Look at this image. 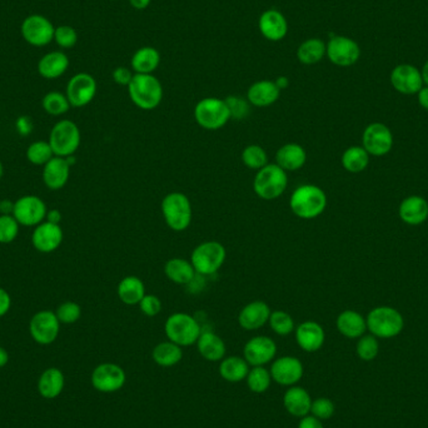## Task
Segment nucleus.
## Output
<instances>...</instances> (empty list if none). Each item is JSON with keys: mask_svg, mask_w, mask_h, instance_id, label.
<instances>
[{"mask_svg": "<svg viewBox=\"0 0 428 428\" xmlns=\"http://www.w3.org/2000/svg\"><path fill=\"white\" fill-rule=\"evenodd\" d=\"M327 207V196L314 184H303L291 194L289 208L301 220H314Z\"/></svg>", "mask_w": 428, "mask_h": 428, "instance_id": "1", "label": "nucleus"}, {"mask_svg": "<svg viewBox=\"0 0 428 428\" xmlns=\"http://www.w3.org/2000/svg\"><path fill=\"white\" fill-rule=\"evenodd\" d=\"M128 92L134 105L143 110L156 109L163 100L162 84L151 74H134Z\"/></svg>", "mask_w": 428, "mask_h": 428, "instance_id": "2", "label": "nucleus"}, {"mask_svg": "<svg viewBox=\"0 0 428 428\" xmlns=\"http://www.w3.org/2000/svg\"><path fill=\"white\" fill-rule=\"evenodd\" d=\"M161 209L166 223L174 232L187 230L193 220L192 203L188 197L181 192L168 193L163 198Z\"/></svg>", "mask_w": 428, "mask_h": 428, "instance_id": "3", "label": "nucleus"}, {"mask_svg": "<svg viewBox=\"0 0 428 428\" xmlns=\"http://www.w3.org/2000/svg\"><path fill=\"white\" fill-rule=\"evenodd\" d=\"M287 186V172L278 167L276 163H268L266 167L257 171L253 181L255 193L264 200L279 198L286 192Z\"/></svg>", "mask_w": 428, "mask_h": 428, "instance_id": "4", "label": "nucleus"}, {"mask_svg": "<svg viewBox=\"0 0 428 428\" xmlns=\"http://www.w3.org/2000/svg\"><path fill=\"white\" fill-rule=\"evenodd\" d=\"M225 258L227 251L222 243L217 240H207L194 248L191 263L196 273L202 276H212L223 267Z\"/></svg>", "mask_w": 428, "mask_h": 428, "instance_id": "5", "label": "nucleus"}, {"mask_svg": "<svg viewBox=\"0 0 428 428\" xmlns=\"http://www.w3.org/2000/svg\"><path fill=\"white\" fill-rule=\"evenodd\" d=\"M167 338L181 347H189L197 343L202 328L193 316L177 312L168 317L164 324Z\"/></svg>", "mask_w": 428, "mask_h": 428, "instance_id": "6", "label": "nucleus"}, {"mask_svg": "<svg viewBox=\"0 0 428 428\" xmlns=\"http://www.w3.org/2000/svg\"><path fill=\"white\" fill-rule=\"evenodd\" d=\"M194 119L199 127L207 131H218L230 122V109L225 100L220 98H204L194 108Z\"/></svg>", "mask_w": 428, "mask_h": 428, "instance_id": "7", "label": "nucleus"}, {"mask_svg": "<svg viewBox=\"0 0 428 428\" xmlns=\"http://www.w3.org/2000/svg\"><path fill=\"white\" fill-rule=\"evenodd\" d=\"M80 131L78 126L69 119L60 120L53 127L49 144L55 157H72L80 146Z\"/></svg>", "mask_w": 428, "mask_h": 428, "instance_id": "8", "label": "nucleus"}, {"mask_svg": "<svg viewBox=\"0 0 428 428\" xmlns=\"http://www.w3.org/2000/svg\"><path fill=\"white\" fill-rule=\"evenodd\" d=\"M365 323L372 333L381 338L395 337L403 328L402 316L390 307H378L371 311Z\"/></svg>", "mask_w": 428, "mask_h": 428, "instance_id": "9", "label": "nucleus"}, {"mask_svg": "<svg viewBox=\"0 0 428 428\" xmlns=\"http://www.w3.org/2000/svg\"><path fill=\"white\" fill-rule=\"evenodd\" d=\"M48 209L37 196H24L14 202L13 217L24 227H37L47 218Z\"/></svg>", "mask_w": 428, "mask_h": 428, "instance_id": "10", "label": "nucleus"}, {"mask_svg": "<svg viewBox=\"0 0 428 428\" xmlns=\"http://www.w3.org/2000/svg\"><path fill=\"white\" fill-rule=\"evenodd\" d=\"M60 331V322L55 312L41 311L33 316L29 323V332L33 340L39 345L47 346L57 340Z\"/></svg>", "mask_w": 428, "mask_h": 428, "instance_id": "11", "label": "nucleus"}, {"mask_svg": "<svg viewBox=\"0 0 428 428\" xmlns=\"http://www.w3.org/2000/svg\"><path fill=\"white\" fill-rule=\"evenodd\" d=\"M326 47L329 60L338 67H351L357 63L360 57V46L348 37L336 36L331 38Z\"/></svg>", "mask_w": 428, "mask_h": 428, "instance_id": "12", "label": "nucleus"}, {"mask_svg": "<svg viewBox=\"0 0 428 428\" xmlns=\"http://www.w3.org/2000/svg\"><path fill=\"white\" fill-rule=\"evenodd\" d=\"M55 28L46 16H28L21 24V36L26 43L34 47H44L54 41Z\"/></svg>", "mask_w": 428, "mask_h": 428, "instance_id": "13", "label": "nucleus"}, {"mask_svg": "<svg viewBox=\"0 0 428 428\" xmlns=\"http://www.w3.org/2000/svg\"><path fill=\"white\" fill-rule=\"evenodd\" d=\"M124 370L115 363H102L97 365L92 373V385L97 391L113 393L119 391L126 385Z\"/></svg>", "mask_w": 428, "mask_h": 428, "instance_id": "14", "label": "nucleus"}, {"mask_svg": "<svg viewBox=\"0 0 428 428\" xmlns=\"http://www.w3.org/2000/svg\"><path fill=\"white\" fill-rule=\"evenodd\" d=\"M97 95V82L88 73L75 74L67 85V98L72 107L82 108L95 100Z\"/></svg>", "mask_w": 428, "mask_h": 428, "instance_id": "15", "label": "nucleus"}, {"mask_svg": "<svg viewBox=\"0 0 428 428\" xmlns=\"http://www.w3.org/2000/svg\"><path fill=\"white\" fill-rule=\"evenodd\" d=\"M272 380L277 382L281 386H296L298 382L302 380L303 365L297 357L293 355H284L279 357L272 363L271 370Z\"/></svg>", "mask_w": 428, "mask_h": 428, "instance_id": "16", "label": "nucleus"}, {"mask_svg": "<svg viewBox=\"0 0 428 428\" xmlns=\"http://www.w3.org/2000/svg\"><path fill=\"white\" fill-rule=\"evenodd\" d=\"M277 355V345L267 336H256L247 342L243 348V357L252 367L266 365Z\"/></svg>", "mask_w": 428, "mask_h": 428, "instance_id": "17", "label": "nucleus"}, {"mask_svg": "<svg viewBox=\"0 0 428 428\" xmlns=\"http://www.w3.org/2000/svg\"><path fill=\"white\" fill-rule=\"evenodd\" d=\"M393 144L392 133L385 124L373 123L365 128L363 133V148L375 157L385 156L391 151Z\"/></svg>", "mask_w": 428, "mask_h": 428, "instance_id": "18", "label": "nucleus"}, {"mask_svg": "<svg viewBox=\"0 0 428 428\" xmlns=\"http://www.w3.org/2000/svg\"><path fill=\"white\" fill-rule=\"evenodd\" d=\"M63 238L62 227L47 220L36 227V230L33 232L32 243L37 251L42 253H52L60 247Z\"/></svg>", "mask_w": 428, "mask_h": 428, "instance_id": "19", "label": "nucleus"}, {"mask_svg": "<svg viewBox=\"0 0 428 428\" xmlns=\"http://www.w3.org/2000/svg\"><path fill=\"white\" fill-rule=\"evenodd\" d=\"M391 83L402 95H416L422 89V75L414 65L401 64L392 70Z\"/></svg>", "mask_w": 428, "mask_h": 428, "instance_id": "20", "label": "nucleus"}, {"mask_svg": "<svg viewBox=\"0 0 428 428\" xmlns=\"http://www.w3.org/2000/svg\"><path fill=\"white\" fill-rule=\"evenodd\" d=\"M271 314V309L266 302L253 301L240 309L238 314V323L246 331H256L268 323Z\"/></svg>", "mask_w": 428, "mask_h": 428, "instance_id": "21", "label": "nucleus"}, {"mask_svg": "<svg viewBox=\"0 0 428 428\" xmlns=\"http://www.w3.org/2000/svg\"><path fill=\"white\" fill-rule=\"evenodd\" d=\"M70 176V164L67 158L54 157L43 166V182L48 188L58 191L65 187Z\"/></svg>", "mask_w": 428, "mask_h": 428, "instance_id": "22", "label": "nucleus"}, {"mask_svg": "<svg viewBox=\"0 0 428 428\" xmlns=\"http://www.w3.org/2000/svg\"><path fill=\"white\" fill-rule=\"evenodd\" d=\"M296 341L306 352H316L323 346L326 340L323 328L314 321H306L296 327Z\"/></svg>", "mask_w": 428, "mask_h": 428, "instance_id": "23", "label": "nucleus"}, {"mask_svg": "<svg viewBox=\"0 0 428 428\" xmlns=\"http://www.w3.org/2000/svg\"><path fill=\"white\" fill-rule=\"evenodd\" d=\"M258 26L262 36L271 42H279L287 36V21L282 13L276 9L264 11L260 18Z\"/></svg>", "mask_w": 428, "mask_h": 428, "instance_id": "24", "label": "nucleus"}, {"mask_svg": "<svg viewBox=\"0 0 428 428\" xmlns=\"http://www.w3.org/2000/svg\"><path fill=\"white\" fill-rule=\"evenodd\" d=\"M307 162L306 149L298 143H287L276 153V164L286 172H296Z\"/></svg>", "mask_w": 428, "mask_h": 428, "instance_id": "25", "label": "nucleus"}, {"mask_svg": "<svg viewBox=\"0 0 428 428\" xmlns=\"http://www.w3.org/2000/svg\"><path fill=\"white\" fill-rule=\"evenodd\" d=\"M281 95V89L278 88L274 82L272 80H260L252 84L247 92V100L250 105L266 108L274 105Z\"/></svg>", "mask_w": 428, "mask_h": 428, "instance_id": "26", "label": "nucleus"}, {"mask_svg": "<svg viewBox=\"0 0 428 428\" xmlns=\"http://www.w3.org/2000/svg\"><path fill=\"white\" fill-rule=\"evenodd\" d=\"M283 405L289 414L302 418L311 412L312 398L309 392L302 387L292 386L288 388L283 396Z\"/></svg>", "mask_w": 428, "mask_h": 428, "instance_id": "27", "label": "nucleus"}, {"mask_svg": "<svg viewBox=\"0 0 428 428\" xmlns=\"http://www.w3.org/2000/svg\"><path fill=\"white\" fill-rule=\"evenodd\" d=\"M196 345L204 360H209V362H220L225 358V352H227L225 341L214 332H210V331L202 332Z\"/></svg>", "mask_w": 428, "mask_h": 428, "instance_id": "28", "label": "nucleus"}, {"mask_svg": "<svg viewBox=\"0 0 428 428\" xmlns=\"http://www.w3.org/2000/svg\"><path fill=\"white\" fill-rule=\"evenodd\" d=\"M400 217L407 225H421L428 218L427 200L418 196L408 197L400 205Z\"/></svg>", "mask_w": 428, "mask_h": 428, "instance_id": "29", "label": "nucleus"}, {"mask_svg": "<svg viewBox=\"0 0 428 428\" xmlns=\"http://www.w3.org/2000/svg\"><path fill=\"white\" fill-rule=\"evenodd\" d=\"M69 67V59L63 52H50L46 54L38 63V72L46 79L62 77Z\"/></svg>", "mask_w": 428, "mask_h": 428, "instance_id": "30", "label": "nucleus"}, {"mask_svg": "<svg viewBox=\"0 0 428 428\" xmlns=\"http://www.w3.org/2000/svg\"><path fill=\"white\" fill-rule=\"evenodd\" d=\"M64 385H65V378L63 372L59 368L53 367L43 372L38 382V391L44 398L53 400L57 398L63 392Z\"/></svg>", "mask_w": 428, "mask_h": 428, "instance_id": "31", "label": "nucleus"}, {"mask_svg": "<svg viewBox=\"0 0 428 428\" xmlns=\"http://www.w3.org/2000/svg\"><path fill=\"white\" fill-rule=\"evenodd\" d=\"M120 301L127 306L139 304L141 298L146 296V286L141 278L136 276H127L120 281L117 288Z\"/></svg>", "mask_w": 428, "mask_h": 428, "instance_id": "32", "label": "nucleus"}, {"mask_svg": "<svg viewBox=\"0 0 428 428\" xmlns=\"http://www.w3.org/2000/svg\"><path fill=\"white\" fill-rule=\"evenodd\" d=\"M250 365L245 360V357L238 355H230L225 357L220 360V375L225 381L230 383H238L246 380L247 375L250 372Z\"/></svg>", "mask_w": 428, "mask_h": 428, "instance_id": "33", "label": "nucleus"}, {"mask_svg": "<svg viewBox=\"0 0 428 428\" xmlns=\"http://www.w3.org/2000/svg\"><path fill=\"white\" fill-rule=\"evenodd\" d=\"M164 274L176 284H189L196 277V269L191 261L183 258H171L164 264Z\"/></svg>", "mask_w": 428, "mask_h": 428, "instance_id": "34", "label": "nucleus"}, {"mask_svg": "<svg viewBox=\"0 0 428 428\" xmlns=\"http://www.w3.org/2000/svg\"><path fill=\"white\" fill-rule=\"evenodd\" d=\"M183 347L176 345L172 341H164L158 343L151 352V358L161 367H173L183 358Z\"/></svg>", "mask_w": 428, "mask_h": 428, "instance_id": "35", "label": "nucleus"}, {"mask_svg": "<svg viewBox=\"0 0 428 428\" xmlns=\"http://www.w3.org/2000/svg\"><path fill=\"white\" fill-rule=\"evenodd\" d=\"M337 328L346 337L357 338L365 333L367 323L358 312L345 311L337 319Z\"/></svg>", "mask_w": 428, "mask_h": 428, "instance_id": "36", "label": "nucleus"}, {"mask_svg": "<svg viewBox=\"0 0 428 428\" xmlns=\"http://www.w3.org/2000/svg\"><path fill=\"white\" fill-rule=\"evenodd\" d=\"M161 55L157 49L143 47L138 49L132 58V68L136 74H151L158 68Z\"/></svg>", "mask_w": 428, "mask_h": 428, "instance_id": "37", "label": "nucleus"}, {"mask_svg": "<svg viewBox=\"0 0 428 428\" xmlns=\"http://www.w3.org/2000/svg\"><path fill=\"white\" fill-rule=\"evenodd\" d=\"M326 44L321 39L311 38L303 42L297 50L298 60L306 65L319 63L326 55Z\"/></svg>", "mask_w": 428, "mask_h": 428, "instance_id": "38", "label": "nucleus"}, {"mask_svg": "<svg viewBox=\"0 0 428 428\" xmlns=\"http://www.w3.org/2000/svg\"><path fill=\"white\" fill-rule=\"evenodd\" d=\"M370 162V154L362 146H351L342 156V166L351 173L365 171Z\"/></svg>", "mask_w": 428, "mask_h": 428, "instance_id": "39", "label": "nucleus"}, {"mask_svg": "<svg viewBox=\"0 0 428 428\" xmlns=\"http://www.w3.org/2000/svg\"><path fill=\"white\" fill-rule=\"evenodd\" d=\"M247 386L253 393H264L271 386L272 376L264 365L252 367L246 377Z\"/></svg>", "mask_w": 428, "mask_h": 428, "instance_id": "40", "label": "nucleus"}, {"mask_svg": "<svg viewBox=\"0 0 428 428\" xmlns=\"http://www.w3.org/2000/svg\"><path fill=\"white\" fill-rule=\"evenodd\" d=\"M240 158L243 164L253 171H260L268 164V154L266 149L258 144L247 146L242 151Z\"/></svg>", "mask_w": 428, "mask_h": 428, "instance_id": "41", "label": "nucleus"}, {"mask_svg": "<svg viewBox=\"0 0 428 428\" xmlns=\"http://www.w3.org/2000/svg\"><path fill=\"white\" fill-rule=\"evenodd\" d=\"M43 109L47 112L48 114L59 117L68 112L69 108L72 107L69 103L67 95L60 93V92H50L46 95L43 98Z\"/></svg>", "mask_w": 428, "mask_h": 428, "instance_id": "42", "label": "nucleus"}, {"mask_svg": "<svg viewBox=\"0 0 428 428\" xmlns=\"http://www.w3.org/2000/svg\"><path fill=\"white\" fill-rule=\"evenodd\" d=\"M53 157L54 153L49 141H33L26 149V158L34 166H46Z\"/></svg>", "mask_w": 428, "mask_h": 428, "instance_id": "43", "label": "nucleus"}, {"mask_svg": "<svg viewBox=\"0 0 428 428\" xmlns=\"http://www.w3.org/2000/svg\"><path fill=\"white\" fill-rule=\"evenodd\" d=\"M268 324L278 336H289L296 331V323L292 316L284 311H272Z\"/></svg>", "mask_w": 428, "mask_h": 428, "instance_id": "44", "label": "nucleus"}, {"mask_svg": "<svg viewBox=\"0 0 428 428\" xmlns=\"http://www.w3.org/2000/svg\"><path fill=\"white\" fill-rule=\"evenodd\" d=\"M19 223L11 214L0 215V243L9 245L19 235Z\"/></svg>", "mask_w": 428, "mask_h": 428, "instance_id": "45", "label": "nucleus"}, {"mask_svg": "<svg viewBox=\"0 0 428 428\" xmlns=\"http://www.w3.org/2000/svg\"><path fill=\"white\" fill-rule=\"evenodd\" d=\"M55 314L60 323L73 324L80 319L82 309L78 303L64 302L58 307Z\"/></svg>", "mask_w": 428, "mask_h": 428, "instance_id": "46", "label": "nucleus"}, {"mask_svg": "<svg viewBox=\"0 0 428 428\" xmlns=\"http://www.w3.org/2000/svg\"><path fill=\"white\" fill-rule=\"evenodd\" d=\"M54 41L59 47L72 48L78 42V33L72 26H58L54 32Z\"/></svg>", "mask_w": 428, "mask_h": 428, "instance_id": "47", "label": "nucleus"}, {"mask_svg": "<svg viewBox=\"0 0 428 428\" xmlns=\"http://www.w3.org/2000/svg\"><path fill=\"white\" fill-rule=\"evenodd\" d=\"M357 353L362 360H371L378 353V342L373 336H365L357 345Z\"/></svg>", "mask_w": 428, "mask_h": 428, "instance_id": "48", "label": "nucleus"}, {"mask_svg": "<svg viewBox=\"0 0 428 428\" xmlns=\"http://www.w3.org/2000/svg\"><path fill=\"white\" fill-rule=\"evenodd\" d=\"M225 100L230 109V118L243 119L250 113V105H248L250 102H246L243 98L232 95Z\"/></svg>", "mask_w": 428, "mask_h": 428, "instance_id": "49", "label": "nucleus"}, {"mask_svg": "<svg viewBox=\"0 0 428 428\" xmlns=\"http://www.w3.org/2000/svg\"><path fill=\"white\" fill-rule=\"evenodd\" d=\"M138 306L141 314L146 317H156L162 311V301L154 294H146Z\"/></svg>", "mask_w": 428, "mask_h": 428, "instance_id": "50", "label": "nucleus"}, {"mask_svg": "<svg viewBox=\"0 0 428 428\" xmlns=\"http://www.w3.org/2000/svg\"><path fill=\"white\" fill-rule=\"evenodd\" d=\"M311 413L319 419H328L334 413V405L328 398H317L312 401Z\"/></svg>", "mask_w": 428, "mask_h": 428, "instance_id": "51", "label": "nucleus"}, {"mask_svg": "<svg viewBox=\"0 0 428 428\" xmlns=\"http://www.w3.org/2000/svg\"><path fill=\"white\" fill-rule=\"evenodd\" d=\"M133 77H134V74L132 73L131 69L126 68V67H118L113 72V80L119 85L128 87L131 84Z\"/></svg>", "mask_w": 428, "mask_h": 428, "instance_id": "52", "label": "nucleus"}, {"mask_svg": "<svg viewBox=\"0 0 428 428\" xmlns=\"http://www.w3.org/2000/svg\"><path fill=\"white\" fill-rule=\"evenodd\" d=\"M11 307V294L4 288H0V317L6 316Z\"/></svg>", "mask_w": 428, "mask_h": 428, "instance_id": "53", "label": "nucleus"}, {"mask_svg": "<svg viewBox=\"0 0 428 428\" xmlns=\"http://www.w3.org/2000/svg\"><path fill=\"white\" fill-rule=\"evenodd\" d=\"M298 428H323V424L319 418L307 414L301 418V421L298 423Z\"/></svg>", "mask_w": 428, "mask_h": 428, "instance_id": "54", "label": "nucleus"}, {"mask_svg": "<svg viewBox=\"0 0 428 428\" xmlns=\"http://www.w3.org/2000/svg\"><path fill=\"white\" fill-rule=\"evenodd\" d=\"M16 127H18V131L21 132L23 136H26L28 132H31V122L28 120V118H21L16 122Z\"/></svg>", "mask_w": 428, "mask_h": 428, "instance_id": "55", "label": "nucleus"}, {"mask_svg": "<svg viewBox=\"0 0 428 428\" xmlns=\"http://www.w3.org/2000/svg\"><path fill=\"white\" fill-rule=\"evenodd\" d=\"M417 95L418 103H419V105H421L422 108H424V109L428 110V87L421 89Z\"/></svg>", "mask_w": 428, "mask_h": 428, "instance_id": "56", "label": "nucleus"}, {"mask_svg": "<svg viewBox=\"0 0 428 428\" xmlns=\"http://www.w3.org/2000/svg\"><path fill=\"white\" fill-rule=\"evenodd\" d=\"M47 220L48 222H50V223H55V225H59L60 223V220H62V214L57 209H52V210H49L47 213Z\"/></svg>", "mask_w": 428, "mask_h": 428, "instance_id": "57", "label": "nucleus"}, {"mask_svg": "<svg viewBox=\"0 0 428 428\" xmlns=\"http://www.w3.org/2000/svg\"><path fill=\"white\" fill-rule=\"evenodd\" d=\"M129 3L137 11H144L151 4V0H129Z\"/></svg>", "mask_w": 428, "mask_h": 428, "instance_id": "58", "label": "nucleus"}, {"mask_svg": "<svg viewBox=\"0 0 428 428\" xmlns=\"http://www.w3.org/2000/svg\"><path fill=\"white\" fill-rule=\"evenodd\" d=\"M13 207H14V203H11V200H1L0 202V212H1V214H9V212L13 213Z\"/></svg>", "mask_w": 428, "mask_h": 428, "instance_id": "59", "label": "nucleus"}, {"mask_svg": "<svg viewBox=\"0 0 428 428\" xmlns=\"http://www.w3.org/2000/svg\"><path fill=\"white\" fill-rule=\"evenodd\" d=\"M8 362H9V353L3 347H0V368L6 367Z\"/></svg>", "mask_w": 428, "mask_h": 428, "instance_id": "60", "label": "nucleus"}, {"mask_svg": "<svg viewBox=\"0 0 428 428\" xmlns=\"http://www.w3.org/2000/svg\"><path fill=\"white\" fill-rule=\"evenodd\" d=\"M274 83H276V85H277L278 88L282 90V89L287 88L289 82H288L287 77H279V78H277L276 80H274Z\"/></svg>", "mask_w": 428, "mask_h": 428, "instance_id": "61", "label": "nucleus"}, {"mask_svg": "<svg viewBox=\"0 0 428 428\" xmlns=\"http://www.w3.org/2000/svg\"><path fill=\"white\" fill-rule=\"evenodd\" d=\"M421 75H422L423 83L427 84L428 87V60L423 65L422 72H421Z\"/></svg>", "mask_w": 428, "mask_h": 428, "instance_id": "62", "label": "nucleus"}, {"mask_svg": "<svg viewBox=\"0 0 428 428\" xmlns=\"http://www.w3.org/2000/svg\"><path fill=\"white\" fill-rule=\"evenodd\" d=\"M3 176H4V166H3V163L0 161V179L3 178Z\"/></svg>", "mask_w": 428, "mask_h": 428, "instance_id": "63", "label": "nucleus"}]
</instances>
